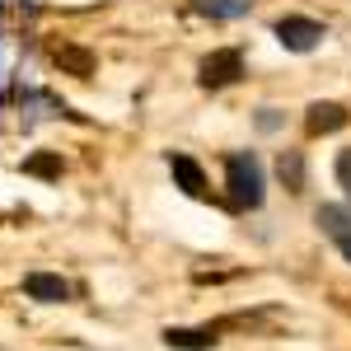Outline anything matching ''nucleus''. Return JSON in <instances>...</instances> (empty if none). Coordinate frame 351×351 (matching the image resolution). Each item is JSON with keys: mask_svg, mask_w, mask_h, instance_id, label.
<instances>
[{"mask_svg": "<svg viewBox=\"0 0 351 351\" xmlns=\"http://www.w3.org/2000/svg\"><path fill=\"white\" fill-rule=\"evenodd\" d=\"M314 220H319V230H324L328 239L337 243V253L351 263V206H332V202H328V206L314 211Z\"/></svg>", "mask_w": 351, "mask_h": 351, "instance_id": "obj_4", "label": "nucleus"}, {"mask_svg": "<svg viewBox=\"0 0 351 351\" xmlns=\"http://www.w3.org/2000/svg\"><path fill=\"white\" fill-rule=\"evenodd\" d=\"M52 61L66 71V75H94V52H84L75 43H52Z\"/></svg>", "mask_w": 351, "mask_h": 351, "instance_id": "obj_9", "label": "nucleus"}, {"mask_svg": "<svg viewBox=\"0 0 351 351\" xmlns=\"http://www.w3.org/2000/svg\"><path fill=\"white\" fill-rule=\"evenodd\" d=\"M337 183H342V188H347V197H351V145L337 155Z\"/></svg>", "mask_w": 351, "mask_h": 351, "instance_id": "obj_13", "label": "nucleus"}, {"mask_svg": "<svg viewBox=\"0 0 351 351\" xmlns=\"http://www.w3.org/2000/svg\"><path fill=\"white\" fill-rule=\"evenodd\" d=\"M24 173H33V178H61V155L38 150V155H28V160H24Z\"/></svg>", "mask_w": 351, "mask_h": 351, "instance_id": "obj_12", "label": "nucleus"}, {"mask_svg": "<svg viewBox=\"0 0 351 351\" xmlns=\"http://www.w3.org/2000/svg\"><path fill=\"white\" fill-rule=\"evenodd\" d=\"M225 188H230V202H234L239 211L263 206V188H267V178H263V160H258L253 150L230 155V160H225Z\"/></svg>", "mask_w": 351, "mask_h": 351, "instance_id": "obj_1", "label": "nucleus"}, {"mask_svg": "<svg viewBox=\"0 0 351 351\" xmlns=\"http://www.w3.org/2000/svg\"><path fill=\"white\" fill-rule=\"evenodd\" d=\"M24 295L38 300V304H61V300H71V286H66L56 271H28L24 276Z\"/></svg>", "mask_w": 351, "mask_h": 351, "instance_id": "obj_5", "label": "nucleus"}, {"mask_svg": "<svg viewBox=\"0 0 351 351\" xmlns=\"http://www.w3.org/2000/svg\"><path fill=\"white\" fill-rule=\"evenodd\" d=\"M220 328H164V347L173 351H216Z\"/></svg>", "mask_w": 351, "mask_h": 351, "instance_id": "obj_6", "label": "nucleus"}, {"mask_svg": "<svg viewBox=\"0 0 351 351\" xmlns=\"http://www.w3.org/2000/svg\"><path fill=\"white\" fill-rule=\"evenodd\" d=\"M169 173H173V183L188 192V197H206V173H202V164L192 160V155H169Z\"/></svg>", "mask_w": 351, "mask_h": 351, "instance_id": "obj_7", "label": "nucleus"}, {"mask_svg": "<svg viewBox=\"0 0 351 351\" xmlns=\"http://www.w3.org/2000/svg\"><path fill=\"white\" fill-rule=\"evenodd\" d=\"M239 75H243V52L239 47H220V52H211L202 66H197L202 89H225V84H234Z\"/></svg>", "mask_w": 351, "mask_h": 351, "instance_id": "obj_3", "label": "nucleus"}, {"mask_svg": "<svg viewBox=\"0 0 351 351\" xmlns=\"http://www.w3.org/2000/svg\"><path fill=\"white\" fill-rule=\"evenodd\" d=\"M342 127H347L342 104H309V112H304V132L309 136H328V132H342Z\"/></svg>", "mask_w": 351, "mask_h": 351, "instance_id": "obj_8", "label": "nucleus"}, {"mask_svg": "<svg viewBox=\"0 0 351 351\" xmlns=\"http://www.w3.org/2000/svg\"><path fill=\"white\" fill-rule=\"evenodd\" d=\"M192 10L202 19H243L253 10V0H192Z\"/></svg>", "mask_w": 351, "mask_h": 351, "instance_id": "obj_10", "label": "nucleus"}, {"mask_svg": "<svg viewBox=\"0 0 351 351\" xmlns=\"http://www.w3.org/2000/svg\"><path fill=\"white\" fill-rule=\"evenodd\" d=\"M324 38H328V28L319 24V19H304V14L276 19V43H281L286 52H314Z\"/></svg>", "mask_w": 351, "mask_h": 351, "instance_id": "obj_2", "label": "nucleus"}, {"mask_svg": "<svg viewBox=\"0 0 351 351\" xmlns=\"http://www.w3.org/2000/svg\"><path fill=\"white\" fill-rule=\"evenodd\" d=\"M276 173H281V183H286L291 192H304V155H300V150H281Z\"/></svg>", "mask_w": 351, "mask_h": 351, "instance_id": "obj_11", "label": "nucleus"}]
</instances>
